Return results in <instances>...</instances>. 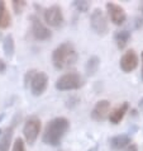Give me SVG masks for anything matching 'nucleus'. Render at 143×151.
<instances>
[{"mask_svg":"<svg viewBox=\"0 0 143 151\" xmlns=\"http://www.w3.org/2000/svg\"><path fill=\"white\" fill-rule=\"evenodd\" d=\"M26 86L31 89V93L34 96H41L47 90L48 86V75L44 71H38L36 69H31L26 73L24 76Z\"/></svg>","mask_w":143,"mask_h":151,"instance_id":"7ed1b4c3","label":"nucleus"},{"mask_svg":"<svg viewBox=\"0 0 143 151\" xmlns=\"http://www.w3.org/2000/svg\"><path fill=\"white\" fill-rule=\"evenodd\" d=\"M108 142H109V146H110L112 150L119 151V150H123L124 147H128V146L132 144V138L128 135H125V133H120V135L110 137L108 140Z\"/></svg>","mask_w":143,"mask_h":151,"instance_id":"ddd939ff","label":"nucleus"},{"mask_svg":"<svg viewBox=\"0 0 143 151\" xmlns=\"http://www.w3.org/2000/svg\"><path fill=\"white\" fill-rule=\"evenodd\" d=\"M6 71V62L0 58V74H4Z\"/></svg>","mask_w":143,"mask_h":151,"instance_id":"4be33fe9","label":"nucleus"},{"mask_svg":"<svg viewBox=\"0 0 143 151\" xmlns=\"http://www.w3.org/2000/svg\"><path fill=\"white\" fill-rule=\"evenodd\" d=\"M139 10H141V13L143 15V1H141V4H139Z\"/></svg>","mask_w":143,"mask_h":151,"instance_id":"bb28decb","label":"nucleus"},{"mask_svg":"<svg viewBox=\"0 0 143 151\" xmlns=\"http://www.w3.org/2000/svg\"><path fill=\"white\" fill-rule=\"evenodd\" d=\"M138 65H139V56L136 52V50H133V48L125 51L119 60V68L125 74H129L132 71H134L138 68Z\"/></svg>","mask_w":143,"mask_h":151,"instance_id":"1a4fd4ad","label":"nucleus"},{"mask_svg":"<svg viewBox=\"0 0 143 151\" xmlns=\"http://www.w3.org/2000/svg\"><path fill=\"white\" fill-rule=\"evenodd\" d=\"M77 51L72 42H62L52 51V65L57 70H65L74 66L77 61Z\"/></svg>","mask_w":143,"mask_h":151,"instance_id":"f03ea898","label":"nucleus"},{"mask_svg":"<svg viewBox=\"0 0 143 151\" xmlns=\"http://www.w3.org/2000/svg\"><path fill=\"white\" fill-rule=\"evenodd\" d=\"M14 127L15 122L11 123L9 127L5 128V131H3L1 138H0V151H9V147L11 146V140H13V133H14Z\"/></svg>","mask_w":143,"mask_h":151,"instance_id":"4468645a","label":"nucleus"},{"mask_svg":"<svg viewBox=\"0 0 143 151\" xmlns=\"http://www.w3.org/2000/svg\"><path fill=\"white\" fill-rule=\"evenodd\" d=\"M11 151H27L26 150V142H24V140L22 137H18L14 140Z\"/></svg>","mask_w":143,"mask_h":151,"instance_id":"412c9836","label":"nucleus"},{"mask_svg":"<svg viewBox=\"0 0 143 151\" xmlns=\"http://www.w3.org/2000/svg\"><path fill=\"white\" fill-rule=\"evenodd\" d=\"M85 85V79L77 71H69L62 74L54 83V88L60 91L79 90Z\"/></svg>","mask_w":143,"mask_h":151,"instance_id":"20e7f679","label":"nucleus"},{"mask_svg":"<svg viewBox=\"0 0 143 151\" xmlns=\"http://www.w3.org/2000/svg\"><path fill=\"white\" fill-rule=\"evenodd\" d=\"M43 18L47 26L53 27V28H61L65 24V17L62 8L57 4L51 5L43 12Z\"/></svg>","mask_w":143,"mask_h":151,"instance_id":"6e6552de","label":"nucleus"},{"mask_svg":"<svg viewBox=\"0 0 143 151\" xmlns=\"http://www.w3.org/2000/svg\"><path fill=\"white\" fill-rule=\"evenodd\" d=\"M109 112H110V102L108 99H100L91 109L90 117L95 122H103L108 118Z\"/></svg>","mask_w":143,"mask_h":151,"instance_id":"9b49d317","label":"nucleus"},{"mask_svg":"<svg viewBox=\"0 0 143 151\" xmlns=\"http://www.w3.org/2000/svg\"><path fill=\"white\" fill-rule=\"evenodd\" d=\"M1 133H3V129H1V128H0V136H1Z\"/></svg>","mask_w":143,"mask_h":151,"instance_id":"c85d7f7f","label":"nucleus"},{"mask_svg":"<svg viewBox=\"0 0 143 151\" xmlns=\"http://www.w3.org/2000/svg\"><path fill=\"white\" fill-rule=\"evenodd\" d=\"M90 27L98 36H107L109 32V22L104 12L100 8H95L90 14Z\"/></svg>","mask_w":143,"mask_h":151,"instance_id":"423d86ee","label":"nucleus"},{"mask_svg":"<svg viewBox=\"0 0 143 151\" xmlns=\"http://www.w3.org/2000/svg\"><path fill=\"white\" fill-rule=\"evenodd\" d=\"M89 151H98V146H95V147H92V149H90Z\"/></svg>","mask_w":143,"mask_h":151,"instance_id":"cd10ccee","label":"nucleus"},{"mask_svg":"<svg viewBox=\"0 0 143 151\" xmlns=\"http://www.w3.org/2000/svg\"><path fill=\"white\" fill-rule=\"evenodd\" d=\"M138 107H139V109H142V111H143V96L139 99V102H138Z\"/></svg>","mask_w":143,"mask_h":151,"instance_id":"a878e982","label":"nucleus"},{"mask_svg":"<svg viewBox=\"0 0 143 151\" xmlns=\"http://www.w3.org/2000/svg\"><path fill=\"white\" fill-rule=\"evenodd\" d=\"M69 129L70 121L66 117H54L46 124L44 131L42 133V142L52 147L60 146Z\"/></svg>","mask_w":143,"mask_h":151,"instance_id":"f257e3e1","label":"nucleus"},{"mask_svg":"<svg viewBox=\"0 0 143 151\" xmlns=\"http://www.w3.org/2000/svg\"><path fill=\"white\" fill-rule=\"evenodd\" d=\"M31 22V35L37 41H48L52 37V31L42 22L41 18L36 14L29 15Z\"/></svg>","mask_w":143,"mask_h":151,"instance_id":"0eeeda50","label":"nucleus"},{"mask_svg":"<svg viewBox=\"0 0 143 151\" xmlns=\"http://www.w3.org/2000/svg\"><path fill=\"white\" fill-rule=\"evenodd\" d=\"M26 6H27V3L24 0H14V1H11V8H13L15 14H22Z\"/></svg>","mask_w":143,"mask_h":151,"instance_id":"aec40b11","label":"nucleus"},{"mask_svg":"<svg viewBox=\"0 0 143 151\" xmlns=\"http://www.w3.org/2000/svg\"><path fill=\"white\" fill-rule=\"evenodd\" d=\"M127 151H138V146H137L136 144H130V145L128 146Z\"/></svg>","mask_w":143,"mask_h":151,"instance_id":"b1692460","label":"nucleus"},{"mask_svg":"<svg viewBox=\"0 0 143 151\" xmlns=\"http://www.w3.org/2000/svg\"><path fill=\"white\" fill-rule=\"evenodd\" d=\"M129 111V103L128 102H123L120 103L119 106H117L114 109H112L110 112H109V116H108V119L109 122H110L112 124H119L124 119L125 114L128 113Z\"/></svg>","mask_w":143,"mask_h":151,"instance_id":"f8f14e48","label":"nucleus"},{"mask_svg":"<svg viewBox=\"0 0 143 151\" xmlns=\"http://www.w3.org/2000/svg\"><path fill=\"white\" fill-rule=\"evenodd\" d=\"M141 75H142V80H143V51L141 53Z\"/></svg>","mask_w":143,"mask_h":151,"instance_id":"393cba45","label":"nucleus"},{"mask_svg":"<svg viewBox=\"0 0 143 151\" xmlns=\"http://www.w3.org/2000/svg\"><path fill=\"white\" fill-rule=\"evenodd\" d=\"M105 9H107L109 19H110V22L114 26H122V24L125 23V20H127V13H125L124 8L120 6L119 4L109 1L105 4Z\"/></svg>","mask_w":143,"mask_h":151,"instance_id":"9d476101","label":"nucleus"},{"mask_svg":"<svg viewBox=\"0 0 143 151\" xmlns=\"http://www.w3.org/2000/svg\"><path fill=\"white\" fill-rule=\"evenodd\" d=\"M134 24H136V29H141L143 27V18H136Z\"/></svg>","mask_w":143,"mask_h":151,"instance_id":"5701e85b","label":"nucleus"},{"mask_svg":"<svg viewBox=\"0 0 143 151\" xmlns=\"http://www.w3.org/2000/svg\"><path fill=\"white\" fill-rule=\"evenodd\" d=\"M42 128V122L39 119V117L37 116H31L28 117L27 121L24 122L23 126V136L24 140L29 146H33L34 142L37 141Z\"/></svg>","mask_w":143,"mask_h":151,"instance_id":"39448f33","label":"nucleus"},{"mask_svg":"<svg viewBox=\"0 0 143 151\" xmlns=\"http://www.w3.org/2000/svg\"><path fill=\"white\" fill-rule=\"evenodd\" d=\"M72 6L76 9L77 12H81V13H85L90 9L91 6V3L87 1V0H75L72 3Z\"/></svg>","mask_w":143,"mask_h":151,"instance_id":"6ab92c4d","label":"nucleus"},{"mask_svg":"<svg viewBox=\"0 0 143 151\" xmlns=\"http://www.w3.org/2000/svg\"><path fill=\"white\" fill-rule=\"evenodd\" d=\"M11 26V15L5 1H0V29H6Z\"/></svg>","mask_w":143,"mask_h":151,"instance_id":"dca6fc26","label":"nucleus"},{"mask_svg":"<svg viewBox=\"0 0 143 151\" xmlns=\"http://www.w3.org/2000/svg\"><path fill=\"white\" fill-rule=\"evenodd\" d=\"M130 38H132V33L128 29H120L114 33V42L119 50H124L127 47Z\"/></svg>","mask_w":143,"mask_h":151,"instance_id":"2eb2a0df","label":"nucleus"},{"mask_svg":"<svg viewBox=\"0 0 143 151\" xmlns=\"http://www.w3.org/2000/svg\"><path fill=\"white\" fill-rule=\"evenodd\" d=\"M100 68V58L98 56H91L85 65V71L87 76H94Z\"/></svg>","mask_w":143,"mask_h":151,"instance_id":"a211bd4d","label":"nucleus"},{"mask_svg":"<svg viewBox=\"0 0 143 151\" xmlns=\"http://www.w3.org/2000/svg\"><path fill=\"white\" fill-rule=\"evenodd\" d=\"M3 50H4V53L8 58H11L14 56V52H15V42L14 38L11 35H6L4 37V41H3Z\"/></svg>","mask_w":143,"mask_h":151,"instance_id":"f3484780","label":"nucleus"}]
</instances>
